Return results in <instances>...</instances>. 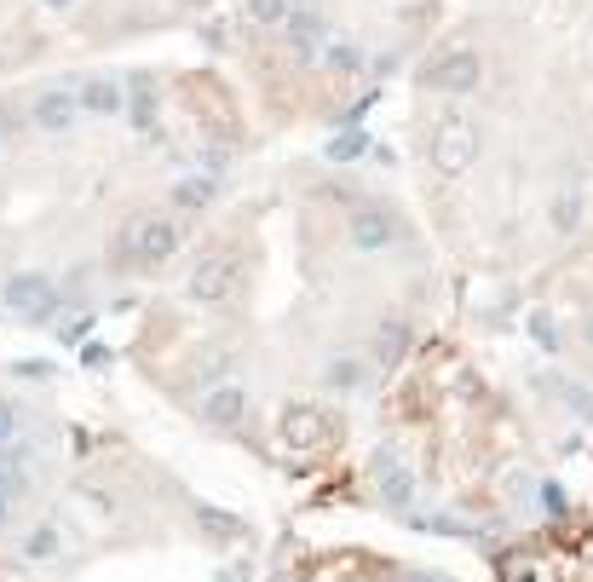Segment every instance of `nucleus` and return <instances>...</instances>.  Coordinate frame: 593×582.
<instances>
[{
	"label": "nucleus",
	"mask_w": 593,
	"mask_h": 582,
	"mask_svg": "<svg viewBox=\"0 0 593 582\" xmlns=\"http://www.w3.org/2000/svg\"><path fill=\"white\" fill-rule=\"evenodd\" d=\"M242 415H249V392L242 387H214L202 398V421L208 427H242Z\"/></svg>",
	"instance_id": "nucleus-9"
},
{
	"label": "nucleus",
	"mask_w": 593,
	"mask_h": 582,
	"mask_svg": "<svg viewBox=\"0 0 593 582\" xmlns=\"http://www.w3.org/2000/svg\"><path fill=\"white\" fill-rule=\"evenodd\" d=\"M179 243H185V226H179L173 214H150V219H133V226L121 231L116 254L128 259V266H138V271H156V266H168V259L179 254Z\"/></svg>",
	"instance_id": "nucleus-1"
},
{
	"label": "nucleus",
	"mask_w": 593,
	"mask_h": 582,
	"mask_svg": "<svg viewBox=\"0 0 593 582\" xmlns=\"http://www.w3.org/2000/svg\"><path fill=\"white\" fill-rule=\"evenodd\" d=\"M554 226H559V231H577V226H582V196H577V191H565L559 203H554Z\"/></svg>",
	"instance_id": "nucleus-18"
},
{
	"label": "nucleus",
	"mask_w": 593,
	"mask_h": 582,
	"mask_svg": "<svg viewBox=\"0 0 593 582\" xmlns=\"http://www.w3.org/2000/svg\"><path fill=\"white\" fill-rule=\"evenodd\" d=\"M40 7H47V12H70L75 0H40Z\"/></svg>",
	"instance_id": "nucleus-27"
},
{
	"label": "nucleus",
	"mask_w": 593,
	"mask_h": 582,
	"mask_svg": "<svg viewBox=\"0 0 593 582\" xmlns=\"http://www.w3.org/2000/svg\"><path fill=\"white\" fill-rule=\"evenodd\" d=\"M282 438H289L294 450H323L335 438V427L312 404H289V410H282Z\"/></svg>",
	"instance_id": "nucleus-7"
},
{
	"label": "nucleus",
	"mask_w": 593,
	"mask_h": 582,
	"mask_svg": "<svg viewBox=\"0 0 593 582\" xmlns=\"http://www.w3.org/2000/svg\"><path fill=\"white\" fill-rule=\"evenodd\" d=\"M409 340H415V335H409L403 317H380V329H375V364L380 369H398L403 352H409Z\"/></svg>",
	"instance_id": "nucleus-10"
},
{
	"label": "nucleus",
	"mask_w": 593,
	"mask_h": 582,
	"mask_svg": "<svg viewBox=\"0 0 593 582\" xmlns=\"http://www.w3.org/2000/svg\"><path fill=\"white\" fill-rule=\"evenodd\" d=\"M75 98H81V110H87V116H116V110H128V93H121L116 82H87Z\"/></svg>",
	"instance_id": "nucleus-13"
},
{
	"label": "nucleus",
	"mask_w": 593,
	"mask_h": 582,
	"mask_svg": "<svg viewBox=\"0 0 593 582\" xmlns=\"http://www.w3.org/2000/svg\"><path fill=\"white\" fill-rule=\"evenodd\" d=\"M242 283V259L237 254H202L196 271H191V300H202V306H219V300H231Z\"/></svg>",
	"instance_id": "nucleus-5"
},
{
	"label": "nucleus",
	"mask_w": 593,
	"mask_h": 582,
	"mask_svg": "<svg viewBox=\"0 0 593 582\" xmlns=\"http://www.w3.org/2000/svg\"><path fill=\"white\" fill-rule=\"evenodd\" d=\"M323 64H329L335 75H358V70H363V47L346 41V35H335V41L323 47Z\"/></svg>",
	"instance_id": "nucleus-16"
},
{
	"label": "nucleus",
	"mask_w": 593,
	"mask_h": 582,
	"mask_svg": "<svg viewBox=\"0 0 593 582\" xmlns=\"http://www.w3.org/2000/svg\"><path fill=\"white\" fill-rule=\"evenodd\" d=\"M329 380H335V387H358V380H363V369H358V357H335V369H329Z\"/></svg>",
	"instance_id": "nucleus-22"
},
{
	"label": "nucleus",
	"mask_w": 593,
	"mask_h": 582,
	"mask_svg": "<svg viewBox=\"0 0 593 582\" xmlns=\"http://www.w3.org/2000/svg\"><path fill=\"white\" fill-rule=\"evenodd\" d=\"M17 433H24V415H17V404H7V398H0V445H12Z\"/></svg>",
	"instance_id": "nucleus-20"
},
{
	"label": "nucleus",
	"mask_w": 593,
	"mask_h": 582,
	"mask_svg": "<svg viewBox=\"0 0 593 582\" xmlns=\"http://www.w3.org/2000/svg\"><path fill=\"white\" fill-rule=\"evenodd\" d=\"M0 300L12 306V317H24V324H47V317L58 312V289L47 271H17L7 289H0Z\"/></svg>",
	"instance_id": "nucleus-4"
},
{
	"label": "nucleus",
	"mask_w": 593,
	"mask_h": 582,
	"mask_svg": "<svg viewBox=\"0 0 593 582\" xmlns=\"http://www.w3.org/2000/svg\"><path fill=\"white\" fill-rule=\"evenodd\" d=\"M202 531H214V536H242V519H231V513H208V508H202Z\"/></svg>",
	"instance_id": "nucleus-19"
},
{
	"label": "nucleus",
	"mask_w": 593,
	"mask_h": 582,
	"mask_svg": "<svg viewBox=\"0 0 593 582\" xmlns=\"http://www.w3.org/2000/svg\"><path fill=\"white\" fill-rule=\"evenodd\" d=\"M87 329H93V312H75V317H70V324L58 329V335H64V340H81V335H87Z\"/></svg>",
	"instance_id": "nucleus-24"
},
{
	"label": "nucleus",
	"mask_w": 593,
	"mask_h": 582,
	"mask_svg": "<svg viewBox=\"0 0 593 582\" xmlns=\"http://www.w3.org/2000/svg\"><path fill=\"white\" fill-rule=\"evenodd\" d=\"M403 582H444V577H426V571H415V577H403Z\"/></svg>",
	"instance_id": "nucleus-28"
},
{
	"label": "nucleus",
	"mask_w": 593,
	"mask_h": 582,
	"mask_svg": "<svg viewBox=\"0 0 593 582\" xmlns=\"http://www.w3.org/2000/svg\"><path fill=\"white\" fill-rule=\"evenodd\" d=\"M559 392H565V404H570V410L593 421V392H582V387H565V380H559Z\"/></svg>",
	"instance_id": "nucleus-23"
},
{
	"label": "nucleus",
	"mask_w": 593,
	"mask_h": 582,
	"mask_svg": "<svg viewBox=\"0 0 593 582\" xmlns=\"http://www.w3.org/2000/svg\"><path fill=\"white\" fill-rule=\"evenodd\" d=\"M0 128H7V116H0Z\"/></svg>",
	"instance_id": "nucleus-30"
},
{
	"label": "nucleus",
	"mask_w": 593,
	"mask_h": 582,
	"mask_svg": "<svg viewBox=\"0 0 593 582\" xmlns=\"http://www.w3.org/2000/svg\"><path fill=\"white\" fill-rule=\"evenodd\" d=\"M219 582H254V566H249V559H237V566L219 571Z\"/></svg>",
	"instance_id": "nucleus-25"
},
{
	"label": "nucleus",
	"mask_w": 593,
	"mask_h": 582,
	"mask_svg": "<svg viewBox=\"0 0 593 582\" xmlns=\"http://www.w3.org/2000/svg\"><path fill=\"white\" fill-rule=\"evenodd\" d=\"M588 347H593V317H588Z\"/></svg>",
	"instance_id": "nucleus-29"
},
{
	"label": "nucleus",
	"mask_w": 593,
	"mask_h": 582,
	"mask_svg": "<svg viewBox=\"0 0 593 582\" xmlns=\"http://www.w3.org/2000/svg\"><path fill=\"white\" fill-rule=\"evenodd\" d=\"M479 162V128L467 122V116H444L438 122V133H433V168L438 173H467Z\"/></svg>",
	"instance_id": "nucleus-2"
},
{
	"label": "nucleus",
	"mask_w": 593,
	"mask_h": 582,
	"mask_svg": "<svg viewBox=\"0 0 593 582\" xmlns=\"http://www.w3.org/2000/svg\"><path fill=\"white\" fill-rule=\"evenodd\" d=\"M329 156H335V162H352V156H363V133H340L335 145H329Z\"/></svg>",
	"instance_id": "nucleus-21"
},
{
	"label": "nucleus",
	"mask_w": 593,
	"mask_h": 582,
	"mask_svg": "<svg viewBox=\"0 0 593 582\" xmlns=\"http://www.w3.org/2000/svg\"><path fill=\"white\" fill-rule=\"evenodd\" d=\"M249 12L259 17V24H289V17L300 12V0H249Z\"/></svg>",
	"instance_id": "nucleus-17"
},
{
	"label": "nucleus",
	"mask_w": 593,
	"mask_h": 582,
	"mask_svg": "<svg viewBox=\"0 0 593 582\" xmlns=\"http://www.w3.org/2000/svg\"><path fill=\"white\" fill-rule=\"evenodd\" d=\"M7 513H12V490L0 485V525H7Z\"/></svg>",
	"instance_id": "nucleus-26"
},
{
	"label": "nucleus",
	"mask_w": 593,
	"mask_h": 582,
	"mask_svg": "<svg viewBox=\"0 0 593 582\" xmlns=\"http://www.w3.org/2000/svg\"><path fill=\"white\" fill-rule=\"evenodd\" d=\"M214 196H219V179L214 173H191V179H179V185H173V208H208L214 203Z\"/></svg>",
	"instance_id": "nucleus-14"
},
{
	"label": "nucleus",
	"mask_w": 593,
	"mask_h": 582,
	"mask_svg": "<svg viewBox=\"0 0 593 582\" xmlns=\"http://www.w3.org/2000/svg\"><path fill=\"white\" fill-rule=\"evenodd\" d=\"M398 237H403V226H398L392 208H358L352 214V243L358 248H392Z\"/></svg>",
	"instance_id": "nucleus-8"
},
{
	"label": "nucleus",
	"mask_w": 593,
	"mask_h": 582,
	"mask_svg": "<svg viewBox=\"0 0 593 582\" xmlns=\"http://www.w3.org/2000/svg\"><path fill=\"white\" fill-rule=\"evenodd\" d=\"M479 82H484V58H479V52H467V47L444 52V58H433V64L421 70V87H433V93H449V98L473 93Z\"/></svg>",
	"instance_id": "nucleus-3"
},
{
	"label": "nucleus",
	"mask_w": 593,
	"mask_h": 582,
	"mask_svg": "<svg viewBox=\"0 0 593 582\" xmlns=\"http://www.w3.org/2000/svg\"><path fill=\"white\" fill-rule=\"evenodd\" d=\"M58 554H64V531H58V525H35L24 536V559H29V566H47V559H58Z\"/></svg>",
	"instance_id": "nucleus-15"
},
{
	"label": "nucleus",
	"mask_w": 593,
	"mask_h": 582,
	"mask_svg": "<svg viewBox=\"0 0 593 582\" xmlns=\"http://www.w3.org/2000/svg\"><path fill=\"white\" fill-rule=\"evenodd\" d=\"M375 478H380V496L392 501V508H403V501L415 496V478H409V473H403L386 450H380V461H375Z\"/></svg>",
	"instance_id": "nucleus-12"
},
{
	"label": "nucleus",
	"mask_w": 593,
	"mask_h": 582,
	"mask_svg": "<svg viewBox=\"0 0 593 582\" xmlns=\"http://www.w3.org/2000/svg\"><path fill=\"white\" fill-rule=\"evenodd\" d=\"M29 122H35L40 133H75V122H81V98H75L70 87H47V93L35 98Z\"/></svg>",
	"instance_id": "nucleus-6"
},
{
	"label": "nucleus",
	"mask_w": 593,
	"mask_h": 582,
	"mask_svg": "<svg viewBox=\"0 0 593 582\" xmlns=\"http://www.w3.org/2000/svg\"><path fill=\"white\" fill-rule=\"evenodd\" d=\"M289 47H294L300 58H317L323 47H329V29H323V17H317V12H305V7H300V12L289 17Z\"/></svg>",
	"instance_id": "nucleus-11"
}]
</instances>
